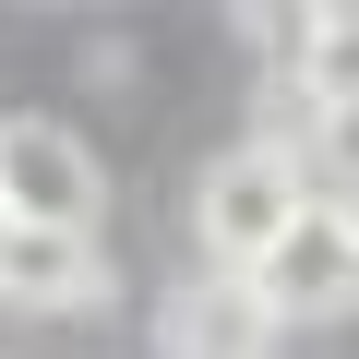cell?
Returning <instances> with one entry per match:
<instances>
[{
  "label": "cell",
  "mask_w": 359,
  "mask_h": 359,
  "mask_svg": "<svg viewBox=\"0 0 359 359\" xmlns=\"http://www.w3.org/2000/svg\"><path fill=\"white\" fill-rule=\"evenodd\" d=\"M299 216H311V168H299L287 132H252V144H228V156L192 180V240H204L216 276H252Z\"/></svg>",
  "instance_id": "1"
},
{
  "label": "cell",
  "mask_w": 359,
  "mask_h": 359,
  "mask_svg": "<svg viewBox=\"0 0 359 359\" xmlns=\"http://www.w3.org/2000/svg\"><path fill=\"white\" fill-rule=\"evenodd\" d=\"M108 216V168L72 120H0V228H60L96 240Z\"/></svg>",
  "instance_id": "2"
},
{
  "label": "cell",
  "mask_w": 359,
  "mask_h": 359,
  "mask_svg": "<svg viewBox=\"0 0 359 359\" xmlns=\"http://www.w3.org/2000/svg\"><path fill=\"white\" fill-rule=\"evenodd\" d=\"M252 299L276 311V335H287V323H347V311H359V240L311 204V216L252 264Z\"/></svg>",
  "instance_id": "3"
},
{
  "label": "cell",
  "mask_w": 359,
  "mask_h": 359,
  "mask_svg": "<svg viewBox=\"0 0 359 359\" xmlns=\"http://www.w3.org/2000/svg\"><path fill=\"white\" fill-rule=\"evenodd\" d=\"M156 359H276V311L252 299V276H192V287H168L156 311Z\"/></svg>",
  "instance_id": "4"
},
{
  "label": "cell",
  "mask_w": 359,
  "mask_h": 359,
  "mask_svg": "<svg viewBox=\"0 0 359 359\" xmlns=\"http://www.w3.org/2000/svg\"><path fill=\"white\" fill-rule=\"evenodd\" d=\"M84 299H108V240L0 228V311H84Z\"/></svg>",
  "instance_id": "5"
},
{
  "label": "cell",
  "mask_w": 359,
  "mask_h": 359,
  "mask_svg": "<svg viewBox=\"0 0 359 359\" xmlns=\"http://www.w3.org/2000/svg\"><path fill=\"white\" fill-rule=\"evenodd\" d=\"M311 108H359V13H311V60H299V120Z\"/></svg>",
  "instance_id": "6"
},
{
  "label": "cell",
  "mask_w": 359,
  "mask_h": 359,
  "mask_svg": "<svg viewBox=\"0 0 359 359\" xmlns=\"http://www.w3.org/2000/svg\"><path fill=\"white\" fill-rule=\"evenodd\" d=\"M323 216H335V228L359 240V180H347V192H323Z\"/></svg>",
  "instance_id": "7"
}]
</instances>
